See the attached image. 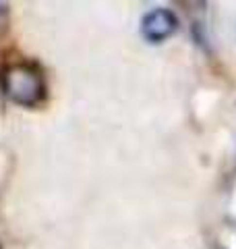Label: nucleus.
<instances>
[{
    "label": "nucleus",
    "mask_w": 236,
    "mask_h": 249,
    "mask_svg": "<svg viewBox=\"0 0 236 249\" xmlns=\"http://www.w3.org/2000/svg\"><path fill=\"white\" fill-rule=\"evenodd\" d=\"M2 88L11 102L34 108L44 100L46 96V85L44 79L34 67L29 65H11L2 75Z\"/></svg>",
    "instance_id": "1"
},
{
    "label": "nucleus",
    "mask_w": 236,
    "mask_h": 249,
    "mask_svg": "<svg viewBox=\"0 0 236 249\" xmlns=\"http://www.w3.org/2000/svg\"><path fill=\"white\" fill-rule=\"evenodd\" d=\"M178 29V17L170 9H153L141 21V36L149 44H162Z\"/></svg>",
    "instance_id": "2"
}]
</instances>
